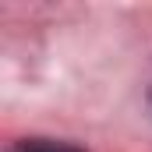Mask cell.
<instances>
[{"label": "cell", "instance_id": "obj_1", "mask_svg": "<svg viewBox=\"0 0 152 152\" xmlns=\"http://www.w3.org/2000/svg\"><path fill=\"white\" fill-rule=\"evenodd\" d=\"M11 152H81L67 142H46V138H25L21 145H14Z\"/></svg>", "mask_w": 152, "mask_h": 152}]
</instances>
